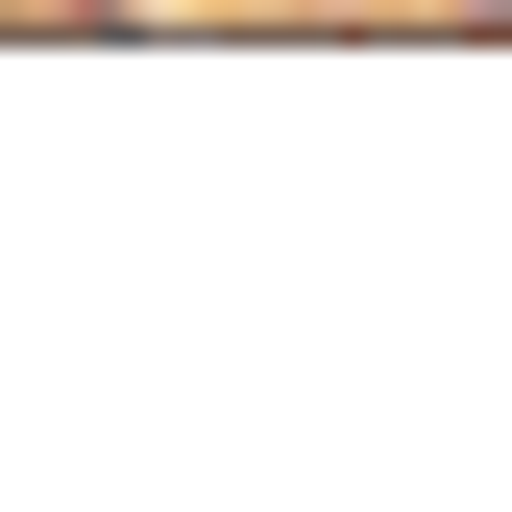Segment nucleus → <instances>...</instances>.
I'll return each instance as SVG.
<instances>
[{
	"label": "nucleus",
	"mask_w": 512,
	"mask_h": 512,
	"mask_svg": "<svg viewBox=\"0 0 512 512\" xmlns=\"http://www.w3.org/2000/svg\"><path fill=\"white\" fill-rule=\"evenodd\" d=\"M439 25H512V0H439Z\"/></svg>",
	"instance_id": "1"
}]
</instances>
